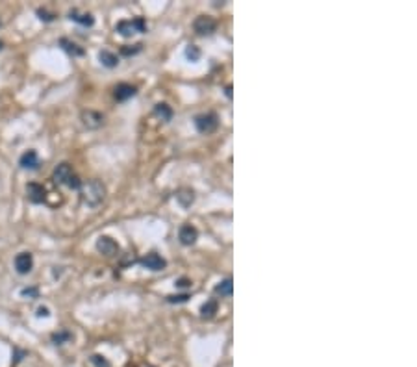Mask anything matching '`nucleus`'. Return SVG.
Returning <instances> with one entry per match:
<instances>
[{
  "label": "nucleus",
  "instance_id": "32",
  "mask_svg": "<svg viewBox=\"0 0 417 367\" xmlns=\"http://www.w3.org/2000/svg\"><path fill=\"white\" fill-rule=\"evenodd\" d=\"M2 49H4V43L0 41V50H2Z\"/></svg>",
  "mask_w": 417,
  "mask_h": 367
},
{
  "label": "nucleus",
  "instance_id": "25",
  "mask_svg": "<svg viewBox=\"0 0 417 367\" xmlns=\"http://www.w3.org/2000/svg\"><path fill=\"white\" fill-rule=\"evenodd\" d=\"M67 185H69L71 189H82V185H84V184H82V180H80V178H78L76 175H72V177L69 178V182H67Z\"/></svg>",
  "mask_w": 417,
  "mask_h": 367
},
{
  "label": "nucleus",
  "instance_id": "17",
  "mask_svg": "<svg viewBox=\"0 0 417 367\" xmlns=\"http://www.w3.org/2000/svg\"><path fill=\"white\" fill-rule=\"evenodd\" d=\"M60 45H61V49H63L65 52H69L71 56H84V49H82V47H78L76 43L65 39V37L60 39Z\"/></svg>",
  "mask_w": 417,
  "mask_h": 367
},
{
  "label": "nucleus",
  "instance_id": "22",
  "mask_svg": "<svg viewBox=\"0 0 417 367\" xmlns=\"http://www.w3.org/2000/svg\"><path fill=\"white\" fill-rule=\"evenodd\" d=\"M143 50V45L141 43H137V45H134V47H130V45H126V47H122L120 49V54H124V56H134V54H137V52H141Z\"/></svg>",
  "mask_w": 417,
  "mask_h": 367
},
{
  "label": "nucleus",
  "instance_id": "28",
  "mask_svg": "<svg viewBox=\"0 0 417 367\" xmlns=\"http://www.w3.org/2000/svg\"><path fill=\"white\" fill-rule=\"evenodd\" d=\"M187 299H189L187 293H184V295H169L167 297V301H169V303H185Z\"/></svg>",
  "mask_w": 417,
  "mask_h": 367
},
{
  "label": "nucleus",
  "instance_id": "12",
  "mask_svg": "<svg viewBox=\"0 0 417 367\" xmlns=\"http://www.w3.org/2000/svg\"><path fill=\"white\" fill-rule=\"evenodd\" d=\"M19 165L22 169H37L39 167V156L36 150H26L19 160Z\"/></svg>",
  "mask_w": 417,
  "mask_h": 367
},
{
  "label": "nucleus",
  "instance_id": "18",
  "mask_svg": "<svg viewBox=\"0 0 417 367\" xmlns=\"http://www.w3.org/2000/svg\"><path fill=\"white\" fill-rule=\"evenodd\" d=\"M217 308H219V304H217V301L215 299H212V301H206V304H202V308H200V315L204 319H212L215 313H217Z\"/></svg>",
  "mask_w": 417,
  "mask_h": 367
},
{
  "label": "nucleus",
  "instance_id": "14",
  "mask_svg": "<svg viewBox=\"0 0 417 367\" xmlns=\"http://www.w3.org/2000/svg\"><path fill=\"white\" fill-rule=\"evenodd\" d=\"M69 19L74 22H78V24H82V26H93L95 24V19H93V15L89 13H80L78 9H71L69 11Z\"/></svg>",
  "mask_w": 417,
  "mask_h": 367
},
{
  "label": "nucleus",
  "instance_id": "2",
  "mask_svg": "<svg viewBox=\"0 0 417 367\" xmlns=\"http://www.w3.org/2000/svg\"><path fill=\"white\" fill-rule=\"evenodd\" d=\"M115 32H119L120 36H124V37H130V36H134L135 32H147V22H145V19H141V17H135L132 21H120V22H117Z\"/></svg>",
  "mask_w": 417,
  "mask_h": 367
},
{
  "label": "nucleus",
  "instance_id": "13",
  "mask_svg": "<svg viewBox=\"0 0 417 367\" xmlns=\"http://www.w3.org/2000/svg\"><path fill=\"white\" fill-rule=\"evenodd\" d=\"M135 95V87L134 85H130V84H119V85H115V91H114V97L119 102H124V100H128V99H132Z\"/></svg>",
  "mask_w": 417,
  "mask_h": 367
},
{
  "label": "nucleus",
  "instance_id": "27",
  "mask_svg": "<svg viewBox=\"0 0 417 367\" xmlns=\"http://www.w3.org/2000/svg\"><path fill=\"white\" fill-rule=\"evenodd\" d=\"M37 15H39V19H41V21H45V22H50V21H54V15H52V13H49V11H47V9H41V7H39V9H37Z\"/></svg>",
  "mask_w": 417,
  "mask_h": 367
},
{
  "label": "nucleus",
  "instance_id": "19",
  "mask_svg": "<svg viewBox=\"0 0 417 367\" xmlns=\"http://www.w3.org/2000/svg\"><path fill=\"white\" fill-rule=\"evenodd\" d=\"M154 113L162 121H165V122L173 119V110H171V106H169V104H165V102H160V104H156V106H154Z\"/></svg>",
  "mask_w": 417,
  "mask_h": 367
},
{
  "label": "nucleus",
  "instance_id": "21",
  "mask_svg": "<svg viewBox=\"0 0 417 367\" xmlns=\"http://www.w3.org/2000/svg\"><path fill=\"white\" fill-rule=\"evenodd\" d=\"M50 339H52V343H54V345H63V343H67V341H71L72 334L69 330H60V332H54V334L50 336Z\"/></svg>",
  "mask_w": 417,
  "mask_h": 367
},
{
  "label": "nucleus",
  "instance_id": "7",
  "mask_svg": "<svg viewBox=\"0 0 417 367\" xmlns=\"http://www.w3.org/2000/svg\"><path fill=\"white\" fill-rule=\"evenodd\" d=\"M97 250H99L100 254L108 256V258H112V256H117L119 254V245L115 243L112 238H108V236H102V238H99L97 240Z\"/></svg>",
  "mask_w": 417,
  "mask_h": 367
},
{
  "label": "nucleus",
  "instance_id": "30",
  "mask_svg": "<svg viewBox=\"0 0 417 367\" xmlns=\"http://www.w3.org/2000/svg\"><path fill=\"white\" fill-rule=\"evenodd\" d=\"M37 317H49L50 315V310L47 308V306H41V308H37Z\"/></svg>",
  "mask_w": 417,
  "mask_h": 367
},
{
  "label": "nucleus",
  "instance_id": "5",
  "mask_svg": "<svg viewBox=\"0 0 417 367\" xmlns=\"http://www.w3.org/2000/svg\"><path fill=\"white\" fill-rule=\"evenodd\" d=\"M80 119H82V124L85 128H91V130L100 128L104 124V115L95 112V110H84V112L80 113Z\"/></svg>",
  "mask_w": 417,
  "mask_h": 367
},
{
  "label": "nucleus",
  "instance_id": "11",
  "mask_svg": "<svg viewBox=\"0 0 417 367\" xmlns=\"http://www.w3.org/2000/svg\"><path fill=\"white\" fill-rule=\"evenodd\" d=\"M197 238H198V232L195 226H191V225L180 226V230H178V240H180L182 245H193V243L197 241Z\"/></svg>",
  "mask_w": 417,
  "mask_h": 367
},
{
  "label": "nucleus",
  "instance_id": "9",
  "mask_svg": "<svg viewBox=\"0 0 417 367\" xmlns=\"http://www.w3.org/2000/svg\"><path fill=\"white\" fill-rule=\"evenodd\" d=\"M141 265H143V267L150 269V271H162V269H165L167 261L163 260L160 254H156V252H150V254L143 256V258H141Z\"/></svg>",
  "mask_w": 417,
  "mask_h": 367
},
{
  "label": "nucleus",
  "instance_id": "29",
  "mask_svg": "<svg viewBox=\"0 0 417 367\" xmlns=\"http://www.w3.org/2000/svg\"><path fill=\"white\" fill-rule=\"evenodd\" d=\"M22 356H26V351H21V349H15L13 354V364H19L22 360Z\"/></svg>",
  "mask_w": 417,
  "mask_h": 367
},
{
  "label": "nucleus",
  "instance_id": "20",
  "mask_svg": "<svg viewBox=\"0 0 417 367\" xmlns=\"http://www.w3.org/2000/svg\"><path fill=\"white\" fill-rule=\"evenodd\" d=\"M232 290H234V284H232V278H225V280H221L219 284H217V288H215V293L221 297H230L232 295Z\"/></svg>",
  "mask_w": 417,
  "mask_h": 367
},
{
  "label": "nucleus",
  "instance_id": "1",
  "mask_svg": "<svg viewBox=\"0 0 417 367\" xmlns=\"http://www.w3.org/2000/svg\"><path fill=\"white\" fill-rule=\"evenodd\" d=\"M82 187H84L82 189V198H84V202L87 206L97 208V206H100L104 202V198H106V185L100 182V180H89Z\"/></svg>",
  "mask_w": 417,
  "mask_h": 367
},
{
  "label": "nucleus",
  "instance_id": "31",
  "mask_svg": "<svg viewBox=\"0 0 417 367\" xmlns=\"http://www.w3.org/2000/svg\"><path fill=\"white\" fill-rule=\"evenodd\" d=\"M177 286L178 288H187V286H191V282L187 278H180V280H177Z\"/></svg>",
  "mask_w": 417,
  "mask_h": 367
},
{
  "label": "nucleus",
  "instance_id": "15",
  "mask_svg": "<svg viewBox=\"0 0 417 367\" xmlns=\"http://www.w3.org/2000/svg\"><path fill=\"white\" fill-rule=\"evenodd\" d=\"M99 60H100V63L104 65V67H108V69H114V67L119 65V58H117V54L110 52V50H100Z\"/></svg>",
  "mask_w": 417,
  "mask_h": 367
},
{
  "label": "nucleus",
  "instance_id": "16",
  "mask_svg": "<svg viewBox=\"0 0 417 367\" xmlns=\"http://www.w3.org/2000/svg\"><path fill=\"white\" fill-rule=\"evenodd\" d=\"M177 200L180 202L182 208H189V206L195 202V193H193V189H189V187H184V189H180L177 193Z\"/></svg>",
  "mask_w": 417,
  "mask_h": 367
},
{
  "label": "nucleus",
  "instance_id": "4",
  "mask_svg": "<svg viewBox=\"0 0 417 367\" xmlns=\"http://www.w3.org/2000/svg\"><path fill=\"white\" fill-rule=\"evenodd\" d=\"M193 30L197 32L198 36H212L213 32L217 30V22L213 21L212 17H208V15H200L193 22Z\"/></svg>",
  "mask_w": 417,
  "mask_h": 367
},
{
  "label": "nucleus",
  "instance_id": "8",
  "mask_svg": "<svg viewBox=\"0 0 417 367\" xmlns=\"http://www.w3.org/2000/svg\"><path fill=\"white\" fill-rule=\"evenodd\" d=\"M34 267V258L30 252H19L15 256V269L19 275H28Z\"/></svg>",
  "mask_w": 417,
  "mask_h": 367
},
{
  "label": "nucleus",
  "instance_id": "10",
  "mask_svg": "<svg viewBox=\"0 0 417 367\" xmlns=\"http://www.w3.org/2000/svg\"><path fill=\"white\" fill-rule=\"evenodd\" d=\"M72 175H74V173H72L71 163L63 162V163H60L56 169H54V173H52V180H54L56 184H67Z\"/></svg>",
  "mask_w": 417,
  "mask_h": 367
},
{
  "label": "nucleus",
  "instance_id": "23",
  "mask_svg": "<svg viewBox=\"0 0 417 367\" xmlns=\"http://www.w3.org/2000/svg\"><path fill=\"white\" fill-rule=\"evenodd\" d=\"M185 56H187L189 61H198V58H200V50H198V47H195V45H189L187 50H185Z\"/></svg>",
  "mask_w": 417,
  "mask_h": 367
},
{
  "label": "nucleus",
  "instance_id": "33",
  "mask_svg": "<svg viewBox=\"0 0 417 367\" xmlns=\"http://www.w3.org/2000/svg\"><path fill=\"white\" fill-rule=\"evenodd\" d=\"M0 26H2V21H0Z\"/></svg>",
  "mask_w": 417,
  "mask_h": 367
},
{
  "label": "nucleus",
  "instance_id": "26",
  "mask_svg": "<svg viewBox=\"0 0 417 367\" xmlns=\"http://www.w3.org/2000/svg\"><path fill=\"white\" fill-rule=\"evenodd\" d=\"M21 295L22 297H32V299H37V297H39V290H37V288H24V290H21Z\"/></svg>",
  "mask_w": 417,
  "mask_h": 367
},
{
  "label": "nucleus",
  "instance_id": "6",
  "mask_svg": "<svg viewBox=\"0 0 417 367\" xmlns=\"http://www.w3.org/2000/svg\"><path fill=\"white\" fill-rule=\"evenodd\" d=\"M26 197H28V200L32 204H41V202L47 200V191H45V187H43L41 184L30 182L26 185Z\"/></svg>",
  "mask_w": 417,
  "mask_h": 367
},
{
  "label": "nucleus",
  "instance_id": "24",
  "mask_svg": "<svg viewBox=\"0 0 417 367\" xmlns=\"http://www.w3.org/2000/svg\"><path fill=\"white\" fill-rule=\"evenodd\" d=\"M89 360H91V364L95 367H110V362L104 356H100V354H93Z\"/></svg>",
  "mask_w": 417,
  "mask_h": 367
},
{
  "label": "nucleus",
  "instance_id": "3",
  "mask_svg": "<svg viewBox=\"0 0 417 367\" xmlns=\"http://www.w3.org/2000/svg\"><path fill=\"white\" fill-rule=\"evenodd\" d=\"M195 126L200 134H210L219 126V117L215 113H202L195 117Z\"/></svg>",
  "mask_w": 417,
  "mask_h": 367
}]
</instances>
